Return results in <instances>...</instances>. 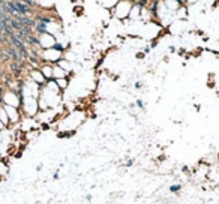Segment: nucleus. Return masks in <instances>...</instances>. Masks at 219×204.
<instances>
[{"instance_id": "obj_4", "label": "nucleus", "mask_w": 219, "mask_h": 204, "mask_svg": "<svg viewBox=\"0 0 219 204\" xmlns=\"http://www.w3.org/2000/svg\"><path fill=\"white\" fill-rule=\"evenodd\" d=\"M3 93H5V90L0 87V101H2V98H3Z\"/></svg>"}, {"instance_id": "obj_3", "label": "nucleus", "mask_w": 219, "mask_h": 204, "mask_svg": "<svg viewBox=\"0 0 219 204\" xmlns=\"http://www.w3.org/2000/svg\"><path fill=\"white\" fill-rule=\"evenodd\" d=\"M180 185H173V186L170 188V191H171V192H179V191H180Z\"/></svg>"}, {"instance_id": "obj_1", "label": "nucleus", "mask_w": 219, "mask_h": 204, "mask_svg": "<svg viewBox=\"0 0 219 204\" xmlns=\"http://www.w3.org/2000/svg\"><path fill=\"white\" fill-rule=\"evenodd\" d=\"M0 56H2V60H3V62H8V60H11V56H9L8 51H3Z\"/></svg>"}, {"instance_id": "obj_2", "label": "nucleus", "mask_w": 219, "mask_h": 204, "mask_svg": "<svg viewBox=\"0 0 219 204\" xmlns=\"http://www.w3.org/2000/svg\"><path fill=\"white\" fill-rule=\"evenodd\" d=\"M6 155H8V156H12V155H15V147H14V146H9L8 150H6Z\"/></svg>"}]
</instances>
